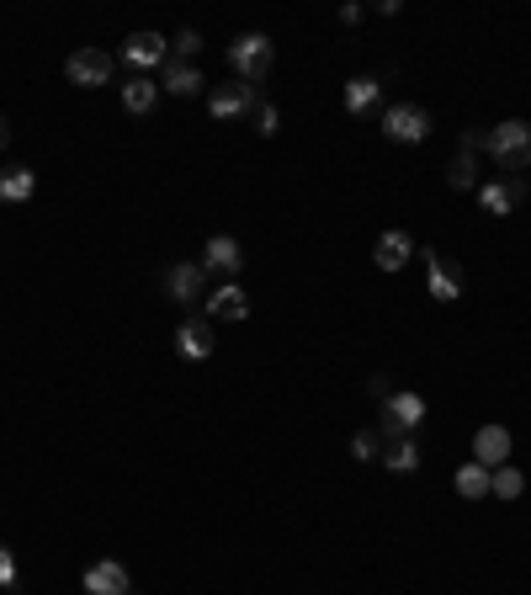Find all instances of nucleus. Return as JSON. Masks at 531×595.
<instances>
[{
  "instance_id": "nucleus-1",
  "label": "nucleus",
  "mask_w": 531,
  "mask_h": 595,
  "mask_svg": "<svg viewBox=\"0 0 531 595\" xmlns=\"http://www.w3.org/2000/svg\"><path fill=\"white\" fill-rule=\"evenodd\" d=\"M526 149H531V123H521V117H505L484 133V155L500 165V176H521Z\"/></svg>"
},
{
  "instance_id": "nucleus-2",
  "label": "nucleus",
  "mask_w": 531,
  "mask_h": 595,
  "mask_svg": "<svg viewBox=\"0 0 531 595\" xmlns=\"http://www.w3.org/2000/svg\"><path fill=\"white\" fill-rule=\"evenodd\" d=\"M271 64H277V48H271L266 32H239V38L229 43V70H234V80L255 85V80L271 75Z\"/></svg>"
},
{
  "instance_id": "nucleus-3",
  "label": "nucleus",
  "mask_w": 531,
  "mask_h": 595,
  "mask_svg": "<svg viewBox=\"0 0 531 595\" xmlns=\"http://www.w3.org/2000/svg\"><path fill=\"white\" fill-rule=\"evenodd\" d=\"M425 425V399L415 394V388H393V394L383 399V441H399V436H415Z\"/></svg>"
},
{
  "instance_id": "nucleus-4",
  "label": "nucleus",
  "mask_w": 531,
  "mask_h": 595,
  "mask_svg": "<svg viewBox=\"0 0 531 595\" xmlns=\"http://www.w3.org/2000/svg\"><path fill=\"white\" fill-rule=\"evenodd\" d=\"M431 112L420 107V101H393V107L383 112V139L388 144H425L431 139Z\"/></svg>"
},
{
  "instance_id": "nucleus-5",
  "label": "nucleus",
  "mask_w": 531,
  "mask_h": 595,
  "mask_svg": "<svg viewBox=\"0 0 531 595\" xmlns=\"http://www.w3.org/2000/svg\"><path fill=\"white\" fill-rule=\"evenodd\" d=\"M165 298L181 303V309H197V303L208 298V271H202V261L165 266Z\"/></svg>"
},
{
  "instance_id": "nucleus-6",
  "label": "nucleus",
  "mask_w": 531,
  "mask_h": 595,
  "mask_svg": "<svg viewBox=\"0 0 531 595\" xmlns=\"http://www.w3.org/2000/svg\"><path fill=\"white\" fill-rule=\"evenodd\" d=\"M261 107V96H255V85L245 80H229V85H208V112L218 123H229V117H250Z\"/></svg>"
},
{
  "instance_id": "nucleus-7",
  "label": "nucleus",
  "mask_w": 531,
  "mask_h": 595,
  "mask_svg": "<svg viewBox=\"0 0 531 595\" xmlns=\"http://www.w3.org/2000/svg\"><path fill=\"white\" fill-rule=\"evenodd\" d=\"M526 202V176H494L478 186V208H484L489 218H510Z\"/></svg>"
},
{
  "instance_id": "nucleus-8",
  "label": "nucleus",
  "mask_w": 531,
  "mask_h": 595,
  "mask_svg": "<svg viewBox=\"0 0 531 595\" xmlns=\"http://www.w3.org/2000/svg\"><path fill=\"white\" fill-rule=\"evenodd\" d=\"M202 319H213V325H239V319H250V298L239 282H218L208 298H202Z\"/></svg>"
},
{
  "instance_id": "nucleus-9",
  "label": "nucleus",
  "mask_w": 531,
  "mask_h": 595,
  "mask_svg": "<svg viewBox=\"0 0 531 595\" xmlns=\"http://www.w3.org/2000/svg\"><path fill=\"white\" fill-rule=\"evenodd\" d=\"M415 255H425V287H431V298L457 303L462 298V266L447 261V255H436V250H415Z\"/></svg>"
},
{
  "instance_id": "nucleus-10",
  "label": "nucleus",
  "mask_w": 531,
  "mask_h": 595,
  "mask_svg": "<svg viewBox=\"0 0 531 595\" xmlns=\"http://www.w3.org/2000/svg\"><path fill=\"white\" fill-rule=\"evenodd\" d=\"M213 346H218L213 319L197 314V319H181V325H176V356H181V362H208Z\"/></svg>"
},
{
  "instance_id": "nucleus-11",
  "label": "nucleus",
  "mask_w": 531,
  "mask_h": 595,
  "mask_svg": "<svg viewBox=\"0 0 531 595\" xmlns=\"http://www.w3.org/2000/svg\"><path fill=\"white\" fill-rule=\"evenodd\" d=\"M170 59V38L165 32H133V38L123 43V64H133V75L154 70V64Z\"/></svg>"
},
{
  "instance_id": "nucleus-12",
  "label": "nucleus",
  "mask_w": 531,
  "mask_h": 595,
  "mask_svg": "<svg viewBox=\"0 0 531 595\" xmlns=\"http://www.w3.org/2000/svg\"><path fill=\"white\" fill-rule=\"evenodd\" d=\"M239 266H245V250H239L234 234H213V240L202 245V271H213V277L234 282V277H239Z\"/></svg>"
},
{
  "instance_id": "nucleus-13",
  "label": "nucleus",
  "mask_w": 531,
  "mask_h": 595,
  "mask_svg": "<svg viewBox=\"0 0 531 595\" xmlns=\"http://www.w3.org/2000/svg\"><path fill=\"white\" fill-rule=\"evenodd\" d=\"M64 75H70V85H107L112 80V54H101V48H75V54L64 59Z\"/></svg>"
},
{
  "instance_id": "nucleus-14",
  "label": "nucleus",
  "mask_w": 531,
  "mask_h": 595,
  "mask_svg": "<svg viewBox=\"0 0 531 595\" xmlns=\"http://www.w3.org/2000/svg\"><path fill=\"white\" fill-rule=\"evenodd\" d=\"M85 595H133V574L123 564H112V558H101V564H91L80 574Z\"/></svg>"
},
{
  "instance_id": "nucleus-15",
  "label": "nucleus",
  "mask_w": 531,
  "mask_h": 595,
  "mask_svg": "<svg viewBox=\"0 0 531 595\" xmlns=\"http://www.w3.org/2000/svg\"><path fill=\"white\" fill-rule=\"evenodd\" d=\"M473 463H484V468L510 463V431L505 425H478L473 431Z\"/></svg>"
},
{
  "instance_id": "nucleus-16",
  "label": "nucleus",
  "mask_w": 531,
  "mask_h": 595,
  "mask_svg": "<svg viewBox=\"0 0 531 595\" xmlns=\"http://www.w3.org/2000/svg\"><path fill=\"white\" fill-rule=\"evenodd\" d=\"M409 255H415V240H409L404 229H388V234H378V245H372V266L399 271V266H409Z\"/></svg>"
},
{
  "instance_id": "nucleus-17",
  "label": "nucleus",
  "mask_w": 531,
  "mask_h": 595,
  "mask_svg": "<svg viewBox=\"0 0 531 595\" xmlns=\"http://www.w3.org/2000/svg\"><path fill=\"white\" fill-rule=\"evenodd\" d=\"M378 101H383V80H378V75H356V80L346 85V112H351V117L378 112Z\"/></svg>"
},
{
  "instance_id": "nucleus-18",
  "label": "nucleus",
  "mask_w": 531,
  "mask_h": 595,
  "mask_svg": "<svg viewBox=\"0 0 531 595\" xmlns=\"http://www.w3.org/2000/svg\"><path fill=\"white\" fill-rule=\"evenodd\" d=\"M160 91H170V96H197V91H208V80H202L197 64H176V59H165V80H160Z\"/></svg>"
},
{
  "instance_id": "nucleus-19",
  "label": "nucleus",
  "mask_w": 531,
  "mask_h": 595,
  "mask_svg": "<svg viewBox=\"0 0 531 595\" xmlns=\"http://www.w3.org/2000/svg\"><path fill=\"white\" fill-rule=\"evenodd\" d=\"M378 463H383L388 473H399V479H409V473L420 468V441H415V436H399V441H388Z\"/></svg>"
},
{
  "instance_id": "nucleus-20",
  "label": "nucleus",
  "mask_w": 531,
  "mask_h": 595,
  "mask_svg": "<svg viewBox=\"0 0 531 595\" xmlns=\"http://www.w3.org/2000/svg\"><path fill=\"white\" fill-rule=\"evenodd\" d=\"M38 192V176L27 165H0V202H27Z\"/></svg>"
},
{
  "instance_id": "nucleus-21",
  "label": "nucleus",
  "mask_w": 531,
  "mask_h": 595,
  "mask_svg": "<svg viewBox=\"0 0 531 595\" xmlns=\"http://www.w3.org/2000/svg\"><path fill=\"white\" fill-rule=\"evenodd\" d=\"M154 101H160V85H154L149 75H133V80L123 85V107H128L133 117H149Z\"/></svg>"
},
{
  "instance_id": "nucleus-22",
  "label": "nucleus",
  "mask_w": 531,
  "mask_h": 595,
  "mask_svg": "<svg viewBox=\"0 0 531 595\" xmlns=\"http://www.w3.org/2000/svg\"><path fill=\"white\" fill-rule=\"evenodd\" d=\"M521 489H526V473L521 468H489V495L494 500H521Z\"/></svg>"
},
{
  "instance_id": "nucleus-23",
  "label": "nucleus",
  "mask_w": 531,
  "mask_h": 595,
  "mask_svg": "<svg viewBox=\"0 0 531 595\" xmlns=\"http://www.w3.org/2000/svg\"><path fill=\"white\" fill-rule=\"evenodd\" d=\"M447 186H452V192H473V186H478V155L457 149L452 165H447Z\"/></svg>"
},
{
  "instance_id": "nucleus-24",
  "label": "nucleus",
  "mask_w": 531,
  "mask_h": 595,
  "mask_svg": "<svg viewBox=\"0 0 531 595\" xmlns=\"http://www.w3.org/2000/svg\"><path fill=\"white\" fill-rule=\"evenodd\" d=\"M452 484H457L462 500H484V495H489V468H484V463H468V468H457Z\"/></svg>"
},
{
  "instance_id": "nucleus-25",
  "label": "nucleus",
  "mask_w": 531,
  "mask_h": 595,
  "mask_svg": "<svg viewBox=\"0 0 531 595\" xmlns=\"http://www.w3.org/2000/svg\"><path fill=\"white\" fill-rule=\"evenodd\" d=\"M383 447H388V441H383V431H372V425L351 436V457H356V463H378Z\"/></svg>"
},
{
  "instance_id": "nucleus-26",
  "label": "nucleus",
  "mask_w": 531,
  "mask_h": 595,
  "mask_svg": "<svg viewBox=\"0 0 531 595\" xmlns=\"http://www.w3.org/2000/svg\"><path fill=\"white\" fill-rule=\"evenodd\" d=\"M197 48H202V32L186 27L181 38H170V59H176V64H192V59H197Z\"/></svg>"
},
{
  "instance_id": "nucleus-27",
  "label": "nucleus",
  "mask_w": 531,
  "mask_h": 595,
  "mask_svg": "<svg viewBox=\"0 0 531 595\" xmlns=\"http://www.w3.org/2000/svg\"><path fill=\"white\" fill-rule=\"evenodd\" d=\"M22 585V569H16V553L0 542V590H16Z\"/></svg>"
},
{
  "instance_id": "nucleus-28",
  "label": "nucleus",
  "mask_w": 531,
  "mask_h": 595,
  "mask_svg": "<svg viewBox=\"0 0 531 595\" xmlns=\"http://www.w3.org/2000/svg\"><path fill=\"white\" fill-rule=\"evenodd\" d=\"M250 117H255V133H261V139H271V133H277V123H282V117H277V107H271V101H261V107H255Z\"/></svg>"
},
{
  "instance_id": "nucleus-29",
  "label": "nucleus",
  "mask_w": 531,
  "mask_h": 595,
  "mask_svg": "<svg viewBox=\"0 0 531 595\" xmlns=\"http://www.w3.org/2000/svg\"><path fill=\"white\" fill-rule=\"evenodd\" d=\"M367 388H372V399L383 404V399L393 394V378H388V372H372V383H367Z\"/></svg>"
},
{
  "instance_id": "nucleus-30",
  "label": "nucleus",
  "mask_w": 531,
  "mask_h": 595,
  "mask_svg": "<svg viewBox=\"0 0 531 595\" xmlns=\"http://www.w3.org/2000/svg\"><path fill=\"white\" fill-rule=\"evenodd\" d=\"M362 16H367V11L356 6V0H351V6H340V22H346V27H356V22H362Z\"/></svg>"
},
{
  "instance_id": "nucleus-31",
  "label": "nucleus",
  "mask_w": 531,
  "mask_h": 595,
  "mask_svg": "<svg viewBox=\"0 0 531 595\" xmlns=\"http://www.w3.org/2000/svg\"><path fill=\"white\" fill-rule=\"evenodd\" d=\"M11 144V128H6V117H0V149H6Z\"/></svg>"
},
{
  "instance_id": "nucleus-32",
  "label": "nucleus",
  "mask_w": 531,
  "mask_h": 595,
  "mask_svg": "<svg viewBox=\"0 0 531 595\" xmlns=\"http://www.w3.org/2000/svg\"><path fill=\"white\" fill-rule=\"evenodd\" d=\"M521 170H531V149H526V165H521Z\"/></svg>"
}]
</instances>
